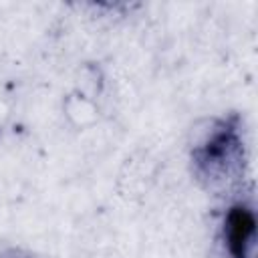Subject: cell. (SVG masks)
Here are the masks:
<instances>
[{
    "label": "cell",
    "mask_w": 258,
    "mask_h": 258,
    "mask_svg": "<svg viewBox=\"0 0 258 258\" xmlns=\"http://www.w3.org/2000/svg\"><path fill=\"white\" fill-rule=\"evenodd\" d=\"M226 244L234 258L254 256V214L250 208H232L226 220Z\"/></svg>",
    "instance_id": "obj_1"
}]
</instances>
